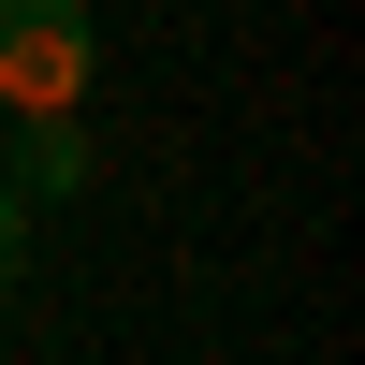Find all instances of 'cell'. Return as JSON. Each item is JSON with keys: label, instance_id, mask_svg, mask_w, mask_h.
<instances>
[{"label": "cell", "instance_id": "cell-1", "mask_svg": "<svg viewBox=\"0 0 365 365\" xmlns=\"http://www.w3.org/2000/svg\"><path fill=\"white\" fill-rule=\"evenodd\" d=\"M88 73H103L88 0H0V117H58V103H88Z\"/></svg>", "mask_w": 365, "mask_h": 365}, {"label": "cell", "instance_id": "cell-2", "mask_svg": "<svg viewBox=\"0 0 365 365\" xmlns=\"http://www.w3.org/2000/svg\"><path fill=\"white\" fill-rule=\"evenodd\" d=\"M0 190H15V205H73V190H88V132H73V103H58V117H15Z\"/></svg>", "mask_w": 365, "mask_h": 365}, {"label": "cell", "instance_id": "cell-3", "mask_svg": "<svg viewBox=\"0 0 365 365\" xmlns=\"http://www.w3.org/2000/svg\"><path fill=\"white\" fill-rule=\"evenodd\" d=\"M15 278H29V205L0 190V292H15Z\"/></svg>", "mask_w": 365, "mask_h": 365}]
</instances>
